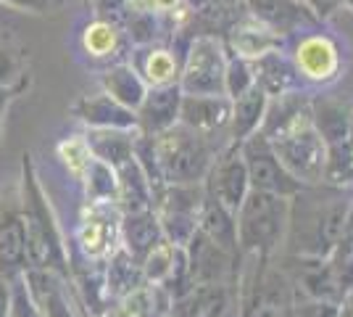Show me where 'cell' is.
<instances>
[{
    "label": "cell",
    "instance_id": "6da1fadb",
    "mask_svg": "<svg viewBox=\"0 0 353 317\" xmlns=\"http://www.w3.org/2000/svg\"><path fill=\"white\" fill-rule=\"evenodd\" d=\"M353 209V188L303 185L290 198V222L285 236V254L330 257L343 241Z\"/></svg>",
    "mask_w": 353,
    "mask_h": 317
},
{
    "label": "cell",
    "instance_id": "7a4b0ae2",
    "mask_svg": "<svg viewBox=\"0 0 353 317\" xmlns=\"http://www.w3.org/2000/svg\"><path fill=\"white\" fill-rule=\"evenodd\" d=\"M19 204L27 241V270H48L69 280V246L63 241L59 217L50 206V198L45 196V188L34 172L30 153L21 156Z\"/></svg>",
    "mask_w": 353,
    "mask_h": 317
},
{
    "label": "cell",
    "instance_id": "3957f363",
    "mask_svg": "<svg viewBox=\"0 0 353 317\" xmlns=\"http://www.w3.org/2000/svg\"><path fill=\"white\" fill-rule=\"evenodd\" d=\"M290 222V198L248 191L235 211L237 246L243 257L274 259L285 246Z\"/></svg>",
    "mask_w": 353,
    "mask_h": 317
},
{
    "label": "cell",
    "instance_id": "277c9868",
    "mask_svg": "<svg viewBox=\"0 0 353 317\" xmlns=\"http://www.w3.org/2000/svg\"><path fill=\"white\" fill-rule=\"evenodd\" d=\"M224 146L227 143H216V135L198 133L182 122L163 130L161 135H153V151L159 159L161 177L172 185L203 182Z\"/></svg>",
    "mask_w": 353,
    "mask_h": 317
},
{
    "label": "cell",
    "instance_id": "5b68a950",
    "mask_svg": "<svg viewBox=\"0 0 353 317\" xmlns=\"http://www.w3.org/2000/svg\"><path fill=\"white\" fill-rule=\"evenodd\" d=\"M311 124L327 151L322 182L335 188H353V108L332 98H314Z\"/></svg>",
    "mask_w": 353,
    "mask_h": 317
},
{
    "label": "cell",
    "instance_id": "8992f818",
    "mask_svg": "<svg viewBox=\"0 0 353 317\" xmlns=\"http://www.w3.org/2000/svg\"><path fill=\"white\" fill-rule=\"evenodd\" d=\"M206 188L203 182H188V185H172L166 182L153 198V211L161 222L163 238L174 246L185 249L188 241L198 230L201 209H203Z\"/></svg>",
    "mask_w": 353,
    "mask_h": 317
},
{
    "label": "cell",
    "instance_id": "52a82bcc",
    "mask_svg": "<svg viewBox=\"0 0 353 317\" xmlns=\"http://www.w3.org/2000/svg\"><path fill=\"white\" fill-rule=\"evenodd\" d=\"M227 48L214 35L195 37L179 69V90L185 95H224Z\"/></svg>",
    "mask_w": 353,
    "mask_h": 317
},
{
    "label": "cell",
    "instance_id": "ba28073f",
    "mask_svg": "<svg viewBox=\"0 0 353 317\" xmlns=\"http://www.w3.org/2000/svg\"><path fill=\"white\" fill-rule=\"evenodd\" d=\"M240 153H243V162L248 169L250 191H264V193H274V196L293 198L303 188V182H298L282 166L272 140L261 130L248 135L245 140H240Z\"/></svg>",
    "mask_w": 353,
    "mask_h": 317
},
{
    "label": "cell",
    "instance_id": "9c48e42d",
    "mask_svg": "<svg viewBox=\"0 0 353 317\" xmlns=\"http://www.w3.org/2000/svg\"><path fill=\"white\" fill-rule=\"evenodd\" d=\"M119 220L121 211L117 204H85L72 251L92 262H105L119 249Z\"/></svg>",
    "mask_w": 353,
    "mask_h": 317
},
{
    "label": "cell",
    "instance_id": "30bf717a",
    "mask_svg": "<svg viewBox=\"0 0 353 317\" xmlns=\"http://www.w3.org/2000/svg\"><path fill=\"white\" fill-rule=\"evenodd\" d=\"M274 153L280 156L282 166L303 185H319L324 180V164H327V151L319 133L314 124H306L290 135H282L272 140Z\"/></svg>",
    "mask_w": 353,
    "mask_h": 317
},
{
    "label": "cell",
    "instance_id": "8fae6325",
    "mask_svg": "<svg viewBox=\"0 0 353 317\" xmlns=\"http://www.w3.org/2000/svg\"><path fill=\"white\" fill-rule=\"evenodd\" d=\"M188 272H190L192 286L198 283H230L240 286V272H243V257L230 254L214 241H208L201 230H195L188 246H185Z\"/></svg>",
    "mask_w": 353,
    "mask_h": 317
},
{
    "label": "cell",
    "instance_id": "7c38bea8",
    "mask_svg": "<svg viewBox=\"0 0 353 317\" xmlns=\"http://www.w3.org/2000/svg\"><path fill=\"white\" fill-rule=\"evenodd\" d=\"M203 188H206L208 196L221 201L230 211H237V206L243 204V198L248 196L250 191L248 169H245L243 153H240V143L230 140L221 148L219 156L214 159L211 169H208Z\"/></svg>",
    "mask_w": 353,
    "mask_h": 317
},
{
    "label": "cell",
    "instance_id": "4fadbf2b",
    "mask_svg": "<svg viewBox=\"0 0 353 317\" xmlns=\"http://www.w3.org/2000/svg\"><path fill=\"white\" fill-rule=\"evenodd\" d=\"M290 59H293L301 79L311 82V85H330V82H335L340 75V66H343L338 43L330 35H324V32L303 35L295 43Z\"/></svg>",
    "mask_w": 353,
    "mask_h": 317
},
{
    "label": "cell",
    "instance_id": "5bb4252c",
    "mask_svg": "<svg viewBox=\"0 0 353 317\" xmlns=\"http://www.w3.org/2000/svg\"><path fill=\"white\" fill-rule=\"evenodd\" d=\"M27 270V241L19 191H0V275L16 278Z\"/></svg>",
    "mask_w": 353,
    "mask_h": 317
},
{
    "label": "cell",
    "instance_id": "9a60e30c",
    "mask_svg": "<svg viewBox=\"0 0 353 317\" xmlns=\"http://www.w3.org/2000/svg\"><path fill=\"white\" fill-rule=\"evenodd\" d=\"M237 286L230 283H198L185 296L172 302L169 317H235Z\"/></svg>",
    "mask_w": 353,
    "mask_h": 317
},
{
    "label": "cell",
    "instance_id": "2e32d148",
    "mask_svg": "<svg viewBox=\"0 0 353 317\" xmlns=\"http://www.w3.org/2000/svg\"><path fill=\"white\" fill-rule=\"evenodd\" d=\"M245 6L253 19H259L280 37L322 24V19L306 6V0H245Z\"/></svg>",
    "mask_w": 353,
    "mask_h": 317
},
{
    "label": "cell",
    "instance_id": "e0dca14e",
    "mask_svg": "<svg viewBox=\"0 0 353 317\" xmlns=\"http://www.w3.org/2000/svg\"><path fill=\"white\" fill-rule=\"evenodd\" d=\"M311 98L309 93L293 90L272 95L266 101V114L261 122V133L269 140H277L282 135H290L295 130L311 124Z\"/></svg>",
    "mask_w": 353,
    "mask_h": 317
},
{
    "label": "cell",
    "instance_id": "ac0fdd59",
    "mask_svg": "<svg viewBox=\"0 0 353 317\" xmlns=\"http://www.w3.org/2000/svg\"><path fill=\"white\" fill-rule=\"evenodd\" d=\"M232 98L227 95H185L179 104V122L206 135L230 137Z\"/></svg>",
    "mask_w": 353,
    "mask_h": 317
},
{
    "label": "cell",
    "instance_id": "d6986e66",
    "mask_svg": "<svg viewBox=\"0 0 353 317\" xmlns=\"http://www.w3.org/2000/svg\"><path fill=\"white\" fill-rule=\"evenodd\" d=\"M179 104H182V90L176 82L169 85H156L148 88L143 104L137 106V133L143 135H161L163 130L174 127L179 122Z\"/></svg>",
    "mask_w": 353,
    "mask_h": 317
},
{
    "label": "cell",
    "instance_id": "ffe728a7",
    "mask_svg": "<svg viewBox=\"0 0 353 317\" xmlns=\"http://www.w3.org/2000/svg\"><path fill=\"white\" fill-rule=\"evenodd\" d=\"M24 278L43 317H79L74 291L63 275L30 267L24 270Z\"/></svg>",
    "mask_w": 353,
    "mask_h": 317
},
{
    "label": "cell",
    "instance_id": "44dd1931",
    "mask_svg": "<svg viewBox=\"0 0 353 317\" xmlns=\"http://www.w3.org/2000/svg\"><path fill=\"white\" fill-rule=\"evenodd\" d=\"M163 238L161 222L153 209L143 211H121L119 220V249L127 251L132 259L143 262L148 251Z\"/></svg>",
    "mask_w": 353,
    "mask_h": 317
},
{
    "label": "cell",
    "instance_id": "7402d4cb",
    "mask_svg": "<svg viewBox=\"0 0 353 317\" xmlns=\"http://www.w3.org/2000/svg\"><path fill=\"white\" fill-rule=\"evenodd\" d=\"M253 75H256V85L272 98V95H282V93L303 90V79L298 75L295 64L290 56L282 53V48H274L264 56L253 59Z\"/></svg>",
    "mask_w": 353,
    "mask_h": 317
},
{
    "label": "cell",
    "instance_id": "603a6c76",
    "mask_svg": "<svg viewBox=\"0 0 353 317\" xmlns=\"http://www.w3.org/2000/svg\"><path fill=\"white\" fill-rule=\"evenodd\" d=\"M134 137L137 130H119V127H88V148L92 159L119 169L134 156Z\"/></svg>",
    "mask_w": 353,
    "mask_h": 317
},
{
    "label": "cell",
    "instance_id": "cb8c5ba5",
    "mask_svg": "<svg viewBox=\"0 0 353 317\" xmlns=\"http://www.w3.org/2000/svg\"><path fill=\"white\" fill-rule=\"evenodd\" d=\"M74 114L88 127H119V130H137V117L132 108L114 101L108 93L82 98L74 106Z\"/></svg>",
    "mask_w": 353,
    "mask_h": 317
},
{
    "label": "cell",
    "instance_id": "d4e9b609",
    "mask_svg": "<svg viewBox=\"0 0 353 317\" xmlns=\"http://www.w3.org/2000/svg\"><path fill=\"white\" fill-rule=\"evenodd\" d=\"M198 230L206 236L208 241H214L230 254H240L237 246V225H235V211H230L221 201L214 196L203 198V209H201V220H198ZM243 257V254H240Z\"/></svg>",
    "mask_w": 353,
    "mask_h": 317
},
{
    "label": "cell",
    "instance_id": "484cf974",
    "mask_svg": "<svg viewBox=\"0 0 353 317\" xmlns=\"http://www.w3.org/2000/svg\"><path fill=\"white\" fill-rule=\"evenodd\" d=\"M266 101H269V95L256 82L243 95L232 98L230 140L240 143V140H245L248 135L261 130V122H264V114H266Z\"/></svg>",
    "mask_w": 353,
    "mask_h": 317
},
{
    "label": "cell",
    "instance_id": "4316f807",
    "mask_svg": "<svg viewBox=\"0 0 353 317\" xmlns=\"http://www.w3.org/2000/svg\"><path fill=\"white\" fill-rule=\"evenodd\" d=\"M103 272H105V291H108V299H111V307L130 296L132 291H137L140 286H145V275H143V265L132 259L127 251L117 249L111 257L103 262Z\"/></svg>",
    "mask_w": 353,
    "mask_h": 317
},
{
    "label": "cell",
    "instance_id": "83f0119b",
    "mask_svg": "<svg viewBox=\"0 0 353 317\" xmlns=\"http://www.w3.org/2000/svg\"><path fill=\"white\" fill-rule=\"evenodd\" d=\"M230 46L232 53L243 56V59H259L274 48H282V37L277 32H272L266 24H261L259 19L250 16L248 21H237L230 30Z\"/></svg>",
    "mask_w": 353,
    "mask_h": 317
},
{
    "label": "cell",
    "instance_id": "f1b7e54d",
    "mask_svg": "<svg viewBox=\"0 0 353 317\" xmlns=\"http://www.w3.org/2000/svg\"><path fill=\"white\" fill-rule=\"evenodd\" d=\"M119 177V193L117 206L119 211H143L153 209V188L148 182L143 166L134 162V156L117 169Z\"/></svg>",
    "mask_w": 353,
    "mask_h": 317
},
{
    "label": "cell",
    "instance_id": "f546056e",
    "mask_svg": "<svg viewBox=\"0 0 353 317\" xmlns=\"http://www.w3.org/2000/svg\"><path fill=\"white\" fill-rule=\"evenodd\" d=\"M103 93H108L121 106L137 111V106L145 98L148 85L132 64H117L103 75Z\"/></svg>",
    "mask_w": 353,
    "mask_h": 317
},
{
    "label": "cell",
    "instance_id": "4dcf8cb0",
    "mask_svg": "<svg viewBox=\"0 0 353 317\" xmlns=\"http://www.w3.org/2000/svg\"><path fill=\"white\" fill-rule=\"evenodd\" d=\"M145 48L143 50V61L140 66H134L140 77L145 79L148 88H156V85H169V82H176L179 79V69H182V61H176V56L166 48Z\"/></svg>",
    "mask_w": 353,
    "mask_h": 317
},
{
    "label": "cell",
    "instance_id": "1f68e13d",
    "mask_svg": "<svg viewBox=\"0 0 353 317\" xmlns=\"http://www.w3.org/2000/svg\"><path fill=\"white\" fill-rule=\"evenodd\" d=\"M82 188H85V201L88 204H117L119 193V177L117 169L105 164L101 159H92L82 177Z\"/></svg>",
    "mask_w": 353,
    "mask_h": 317
},
{
    "label": "cell",
    "instance_id": "d6a6232c",
    "mask_svg": "<svg viewBox=\"0 0 353 317\" xmlns=\"http://www.w3.org/2000/svg\"><path fill=\"white\" fill-rule=\"evenodd\" d=\"M179 254H182V249L174 246L172 241H166V238H161V241L156 243V246L148 251V257L140 262V265H143V275H145L148 283L161 286L163 280L172 275V270L176 267Z\"/></svg>",
    "mask_w": 353,
    "mask_h": 317
},
{
    "label": "cell",
    "instance_id": "836d02e7",
    "mask_svg": "<svg viewBox=\"0 0 353 317\" xmlns=\"http://www.w3.org/2000/svg\"><path fill=\"white\" fill-rule=\"evenodd\" d=\"M256 82L253 75V61L243 59L237 53H227V72H224V95L227 98H237L248 90Z\"/></svg>",
    "mask_w": 353,
    "mask_h": 317
},
{
    "label": "cell",
    "instance_id": "e575fe53",
    "mask_svg": "<svg viewBox=\"0 0 353 317\" xmlns=\"http://www.w3.org/2000/svg\"><path fill=\"white\" fill-rule=\"evenodd\" d=\"M59 159L66 164V169H69V175H72L74 180H82L90 162H92V153L88 148L85 135H74L69 140H63L59 146Z\"/></svg>",
    "mask_w": 353,
    "mask_h": 317
},
{
    "label": "cell",
    "instance_id": "d590c367",
    "mask_svg": "<svg viewBox=\"0 0 353 317\" xmlns=\"http://www.w3.org/2000/svg\"><path fill=\"white\" fill-rule=\"evenodd\" d=\"M117 43L119 32L111 21H95L85 32V50H88L90 56H95V59H103L108 53H114Z\"/></svg>",
    "mask_w": 353,
    "mask_h": 317
},
{
    "label": "cell",
    "instance_id": "8d00e7d4",
    "mask_svg": "<svg viewBox=\"0 0 353 317\" xmlns=\"http://www.w3.org/2000/svg\"><path fill=\"white\" fill-rule=\"evenodd\" d=\"M8 317H43L30 286H27L24 272L11 278V309H8Z\"/></svg>",
    "mask_w": 353,
    "mask_h": 317
},
{
    "label": "cell",
    "instance_id": "74e56055",
    "mask_svg": "<svg viewBox=\"0 0 353 317\" xmlns=\"http://www.w3.org/2000/svg\"><path fill=\"white\" fill-rule=\"evenodd\" d=\"M288 317H338V304L293 296V304H290V309H288Z\"/></svg>",
    "mask_w": 353,
    "mask_h": 317
},
{
    "label": "cell",
    "instance_id": "f35d334b",
    "mask_svg": "<svg viewBox=\"0 0 353 317\" xmlns=\"http://www.w3.org/2000/svg\"><path fill=\"white\" fill-rule=\"evenodd\" d=\"M130 37L137 46H150L156 37V19L150 11H137L130 21Z\"/></svg>",
    "mask_w": 353,
    "mask_h": 317
},
{
    "label": "cell",
    "instance_id": "ab89813d",
    "mask_svg": "<svg viewBox=\"0 0 353 317\" xmlns=\"http://www.w3.org/2000/svg\"><path fill=\"white\" fill-rule=\"evenodd\" d=\"M16 75H19V61H16V56L11 50L0 48V88H6V82Z\"/></svg>",
    "mask_w": 353,
    "mask_h": 317
},
{
    "label": "cell",
    "instance_id": "60d3db41",
    "mask_svg": "<svg viewBox=\"0 0 353 317\" xmlns=\"http://www.w3.org/2000/svg\"><path fill=\"white\" fill-rule=\"evenodd\" d=\"M340 3H343V0H306V6H309L311 11L319 16V19H324V16L332 14Z\"/></svg>",
    "mask_w": 353,
    "mask_h": 317
},
{
    "label": "cell",
    "instance_id": "b9f144b4",
    "mask_svg": "<svg viewBox=\"0 0 353 317\" xmlns=\"http://www.w3.org/2000/svg\"><path fill=\"white\" fill-rule=\"evenodd\" d=\"M11 309V280L0 275V317H8Z\"/></svg>",
    "mask_w": 353,
    "mask_h": 317
},
{
    "label": "cell",
    "instance_id": "7bdbcfd3",
    "mask_svg": "<svg viewBox=\"0 0 353 317\" xmlns=\"http://www.w3.org/2000/svg\"><path fill=\"white\" fill-rule=\"evenodd\" d=\"M11 6H19V8H30L34 14H45V8L50 6V0H6Z\"/></svg>",
    "mask_w": 353,
    "mask_h": 317
},
{
    "label": "cell",
    "instance_id": "ee69618b",
    "mask_svg": "<svg viewBox=\"0 0 353 317\" xmlns=\"http://www.w3.org/2000/svg\"><path fill=\"white\" fill-rule=\"evenodd\" d=\"M338 317H353V291L345 294L338 304Z\"/></svg>",
    "mask_w": 353,
    "mask_h": 317
},
{
    "label": "cell",
    "instance_id": "f6af8a7d",
    "mask_svg": "<svg viewBox=\"0 0 353 317\" xmlns=\"http://www.w3.org/2000/svg\"><path fill=\"white\" fill-rule=\"evenodd\" d=\"M98 317H121V315H119L117 309H108V312H103V315H98Z\"/></svg>",
    "mask_w": 353,
    "mask_h": 317
},
{
    "label": "cell",
    "instance_id": "bcb514c9",
    "mask_svg": "<svg viewBox=\"0 0 353 317\" xmlns=\"http://www.w3.org/2000/svg\"><path fill=\"white\" fill-rule=\"evenodd\" d=\"M343 3H345V6H348V8L353 11V0H343Z\"/></svg>",
    "mask_w": 353,
    "mask_h": 317
},
{
    "label": "cell",
    "instance_id": "7dc6e473",
    "mask_svg": "<svg viewBox=\"0 0 353 317\" xmlns=\"http://www.w3.org/2000/svg\"><path fill=\"white\" fill-rule=\"evenodd\" d=\"M153 317H169V315H153Z\"/></svg>",
    "mask_w": 353,
    "mask_h": 317
}]
</instances>
